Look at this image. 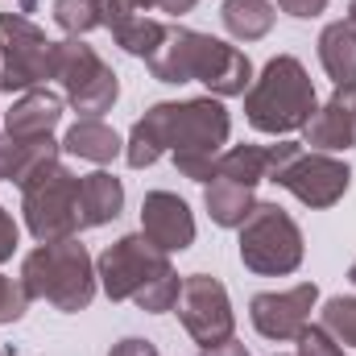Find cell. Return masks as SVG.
<instances>
[{
	"label": "cell",
	"instance_id": "32",
	"mask_svg": "<svg viewBox=\"0 0 356 356\" xmlns=\"http://www.w3.org/2000/svg\"><path fill=\"white\" fill-rule=\"evenodd\" d=\"M108 356H162V353H158V344H154V340L124 336V340H116V344H112V353H108Z\"/></svg>",
	"mask_w": 356,
	"mask_h": 356
},
{
	"label": "cell",
	"instance_id": "12",
	"mask_svg": "<svg viewBox=\"0 0 356 356\" xmlns=\"http://www.w3.org/2000/svg\"><path fill=\"white\" fill-rule=\"evenodd\" d=\"M315 302H319V286H315V282H298V286H290V290L253 294V298H249V319H253L257 336H266L273 344H286V340H294V336L311 323Z\"/></svg>",
	"mask_w": 356,
	"mask_h": 356
},
{
	"label": "cell",
	"instance_id": "15",
	"mask_svg": "<svg viewBox=\"0 0 356 356\" xmlns=\"http://www.w3.org/2000/svg\"><path fill=\"white\" fill-rule=\"evenodd\" d=\"M63 108H67V99L58 91L33 88L17 95L0 120H4V133H13V137H54V129L63 124Z\"/></svg>",
	"mask_w": 356,
	"mask_h": 356
},
{
	"label": "cell",
	"instance_id": "10",
	"mask_svg": "<svg viewBox=\"0 0 356 356\" xmlns=\"http://www.w3.org/2000/svg\"><path fill=\"white\" fill-rule=\"evenodd\" d=\"M170 266H175L170 253H162L145 232H129V236L112 241V245L95 257V277H99V290H104L112 302H133V294H137L149 277L166 273Z\"/></svg>",
	"mask_w": 356,
	"mask_h": 356
},
{
	"label": "cell",
	"instance_id": "11",
	"mask_svg": "<svg viewBox=\"0 0 356 356\" xmlns=\"http://www.w3.org/2000/svg\"><path fill=\"white\" fill-rule=\"evenodd\" d=\"M175 307H178V323H182L186 336L199 344V353L211 348V344H224V340L236 332L232 298H228L224 282L211 277V273H186Z\"/></svg>",
	"mask_w": 356,
	"mask_h": 356
},
{
	"label": "cell",
	"instance_id": "13",
	"mask_svg": "<svg viewBox=\"0 0 356 356\" xmlns=\"http://www.w3.org/2000/svg\"><path fill=\"white\" fill-rule=\"evenodd\" d=\"M302 145L319 154L356 149V88H336L302 124Z\"/></svg>",
	"mask_w": 356,
	"mask_h": 356
},
{
	"label": "cell",
	"instance_id": "1",
	"mask_svg": "<svg viewBox=\"0 0 356 356\" xmlns=\"http://www.w3.org/2000/svg\"><path fill=\"white\" fill-rule=\"evenodd\" d=\"M228 133H232V116H228L224 99H216V95L162 99V104L145 108V116L129 129L124 162L133 170H145L170 154L182 178L207 182L216 170V158L228 145Z\"/></svg>",
	"mask_w": 356,
	"mask_h": 356
},
{
	"label": "cell",
	"instance_id": "19",
	"mask_svg": "<svg viewBox=\"0 0 356 356\" xmlns=\"http://www.w3.org/2000/svg\"><path fill=\"white\" fill-rule=\"evenodd\" d=\"M319 67L336 88H356V25L348 17L323 25V33H319Z\"/></svg>",
	"mask_w": 356,
	"mask_h": 356
},
{
	"label": "cell",
	"instance_id": "22",
	"mask_svg": "<svg viewBox=\"0 0 356 356\" xmlns=\"http://www.w3.org/2000/svg\"><path fill=\"white\" fill-rule=\"evenodd\" d=\"M211 175H224V178H232V182H245V186L257 191L269 178V145H228L216 158Z\"/></svg>",
	"mask_w": 356,
	"mask_h": 356
},
{
	"label": "cell",
	"instance_id": "21",
	"mask_svg": "<svg viewBox=\"0 0 356 356\" xmlns=\"http://www.w3.org/2000/svg\"><path fill=\"white\" fill-rule=\"evenodd\" d=\"M220 21L228 29V38L236 42H261L273 21H277V8L269 0H224L220 4Z\"/></svg>",
	"mask_w": 356,
	"mask_h": 356
},
{
	"label": "cell",
	"instance_id": "28",
	"mask_svg": "<svg viewBox=\"0 0 356 356\" xmlns=\"http://www.w3.org/2000/svg\"><path fill=\"white\" fill-rule=\"evenodd\" d=\"M294 344H298L294 356H344V348L323 332V323H307V327L294 336Z\"/></svg>",
	"mask_w": 356,
	"mask_h": 356
},
{
	"label": "cell",
	"instance_id": "24",
	"mask_svg": "<svg viewBox=\"0 0 356 356\" xmlns=\"http://www.w3.org/2000/svg\"><path fill=\"white\" fill-rule=\"evenodd\" d=\"M323 332L340 344V348H356V294H336L323 302L319 311Z\"/></svg>",
	"mask_w": 356,
	"mask_h": 356
},
{
	"label": "cell",
	"instance_id": "14",
	"mask_svg": "<svg viewBox=\"0 0 356 356\" xmlns=\"http://www.w3.org/2000/svg\"><path fill=\"white\" fill-rule=\"evenodd\" d=\"M141 232L170 257L186 253L195 245V216L186 199H178L175 191H149L141 199Z\"/></svg>",
	"mask_w": 356,
	"mask_h": 356
},
{
	"label": "cell",
	"instance_id": "38",
	"mask_svg": "<svg viewBox=\"0 0 356 356\" xmlns=\"http://www.w3.org/2000/svg\"><path fill=\"white\" fill-rule=\"evenodd\" d=\"M277 356H282V353H277Z\"/></svg>",
	"mask_w": 356,
	"mask_h": 356
},
{
	"label": "cell",
	"instance_id": "4",
	"mask_svg": "<svg viewBox=\"0 0 356 356\" xmlns=\"http://www.w3.org/2000/svg\"><path fill=\"white\" fill-rule=\"evenodd\" d=\"M21 286L29 298L50 302L63 315H79L88 311L99 277H95V257L88 253V245L79 236L67 241H46L33 253H25L21 261Z\"/></svg>",
	"mask_w": 356,
	"mask_h": 356
},
{
	"label": "cell",
	"instance_id": "2",
	"mask_svg": "<svg viewBox=\"0 0 356 356\" xmlns=\"http://www.w3.org/2000/svg\"><path fill=\"white\" fill-rule=\"evenodd\" d=\"M145 67L158 83H203L216 99L245 95L253 83V63L245 50L186 25H166V38Z\"/></svg>",
	"mask_w": 356,
	"mask_h": 356
},
{
	"label": "cell",
	"instance_id": "18",
	"mask_svg": "<svg viewBox=\"0 0 356 356\" xmlns=\"http://www.w3.org/2000/svg\"><path fill=\"white\" fill-rule=\"evenodd\" d=\"M203 207L211 216V224L220 228H241L249 220V211L257 207V191L245 182H232L224 175H211L203 182Z\"/></svg>",
	"mask_w": 356,
	"mask_h": 356
},
{
	"label": "cell",
	"instance_id": "23",
	"mask_svg": "<svg viewBox=\"0 0 356 356\" xmlns=\"http://www.w3.org/2000/svg\"><path fill=\"white\" fill-rule=\"evenodd\" d=\"M162 38H166V25L154 21V17H133V21L112 25V42H116L124 54H133V58H149V54L162 46Z\"/></svg>",
	"mask_w": 356,
	"mask_h": 356
},
{
	"label": "cell",
	"instance_id": "30",
	"mask_svg": "<svg viewBox=\"0 0 356 356\" xmlns=\"http://www.w3.org/2000/svg\"><path fill=\"white\" fill-rule=\"evenodd\" d=\"M17 245H21V228H17L13 211H8V207H0V266L17 253Z\"/></svg>",
	"mask_w": 356,
	"mask_h": 356
},
{
	"label": "cell",
	"instance_id": "37",
	"mask_svg": "<svg viewBox=\"0 0 356 356\" xmlns=\"http://www.w3.org/2000/svg\"><path fill=\"white\" fill-rule=\"evenodd\" d=\"M0 116H4V112H0Z\"/></svg>",
	"mask_w": 356,
	"mask_h": 356
},
{
	"label": "cell",
	"instance_id": "31",
	"mask_svg": "<svg viewBox=\"0 0 356 356\" xmlns=\"http://www.w3.org/2000/svg\"><path fill=\"white\" fill-rule=\"evenodd\" d=\"M277 8L294 21H315L319 13H327V0H277Z\"/></svg>",
	"mask_w": 356,
	"mask_h": 356
},
{
	"label": "cell",
	"instance_id": "39",
	"mask_svg": "<svg viewBox=\"0 0 356 356\" xmlns=\"http://www.w3.org/2000/svg\"><path fill=\"white\" fill-rule=\"evenodd\" d=\"M199 356H203V353H199Z\"/></svg>",
	"mask_w": 356,
	"mask_h": 356
},
{
	"label": "cell",
	"instance_id": "34",
	"mask_svg": "<svg viewBox=\"0 0 356 356\" xmlns=\"http://www.w3.org/2000/svg\"><path fill=\"white\" fill-rule=\"evenodd\" d=\"M195 4H199V0H158V8H162V13H170V17H186Z\"/></svg>",
	"mask_w": 356,
	"mask_h": 356
},
{
	"label": "cell",
	"instance_id": "20",
	"mask_svg": "<svg viewBox=\"0 0 356 356\" xmlns=\"http://www.w3.org/2000/svg\"><path fill=\"white\" fill-rule=\"evenodd\" d=\"M63 154H71L79 162H91V166H108V162H116L124 154V141L104 120H75L63 133Z\"/></svg>",
	"mask_w": 356,
	"mask_h": 356
},
{
	"label": "cell",
	"instance_id": "16",
	"mask_svg": "<svg viewBox=\"0 0 356 356\" xmlns=\"http://www.w3.org/2000/svg\"><path fill=\"white\" fill-rule=\"evenodd\" d=\"M58 154H63V141H54V137H13V133H0V182H17L21 186L33 170H42Z\"/></svg>",
	"mask_w": 356,
	"mask_h": 356
},
{
	"label": "cell",
	"instance_id": "29",
	"mask_svg": "<svg viewBox=\"0 0 356 356\" xmlns=\"http://www.w3.org/2000/svg\"><path fill=\"white\" fill-rule=\"evenodd\" d=\"M104 4V25H120V21H133V17H149L158 8V0H99Z\"/></svg>",
	"mask_w": 356,
	"mask_h": 356
},
{
	"label": "cell",
	"instance_id": "36",
	"mask_svg": "<svg viewBox=\"0 0 356 356\" xmlns=\"http://www.w3.org/2000/svg\"><path fill=\"white\" fill-rule=\"evenodd\" d=\"M348 282H353V286H356V261H353V266H348Z\"/></svg>",
	"mask_w": 356,
	"mask_h": 356
},
{
	"label": "cell",
	"instance_id": "5",
	"mask_svg": "<svg viewBox=\"0 0 356 356\" xmlns=\"http://www.w3.org/2000/svg\"><path fill=\"white\" fill-rule=\"evenodd\" d=\"M277 182L282 191H290L302 207H336L348 186H353V166L336 154H319V149H307L302 141H277L269 145V178Z\"/></svg>",
	"mask_w": 356,
	"mask_h": 356
},
{
	"label": "cell",
	"instance_id": "3",
	"mask_svg": "<svg viewBox=\"0 0 356 356\" xmlns=\"http://www.w3.org/2000/svg\"><path fill=\"white\" fill-rule=\"evenodd\" d=\"M315 108H319L315 83L294 54H273L245 91V120L266 137L302 133Z\"/></svg>",
	"mask_w": 356,
	"mask_h": 356
},
{
	"label": "cell",
	"instance_id": "25",
	"mask_svg": "<svg viewBox=\"0 0 356 356\" xmlns=\"http://www.w3.org/2000/svg\"><path fill=\"white\" fill-rule=\"evenodd\" d=\"M54 25L67 38H83L104 25V4L99 0H54Z\"/></svg>",
	"mask_w": 356,
	"mask_h": 356
},
{
	"label": "cell",
	"instance_id": "27",
	"mask_svg": "<svg viewBox=\"0 0 356 356\" xmlns=\"http://www.w3.org/2000/svg\"><path fill=\"white\" fill-rule=\"evenodd\" d=\"M29 302H33V298L25 294L21 277H8V273H0V323H17V319H25Z\"/></svg>",
	"mask_w": 356,
	"mask_h": 356
},
{
	"label": "cell",
	"instance_id": "8",
	"mask_svg": "<svg viewBox=\"0 0 356 356\" xmlns=\"http://www.w3.org/2000/svg\"><path fill=\"white\" fill-rule=\"evenodd\" d=\"M54 83L63 88V99L79 112V120H104V112H112V104L120 99V75L83 38L54 42Z\"/></svg>",
	"mask_w": 356,
	"mask_h": 356
},
{
	"label": "cell",
	"instance_id": "7",
	"mask_svg": "<svg viewBox=\"0 0 356 356\" xmlns=\"http://www.w3.org/2000/svg\"><path fill=\"white\" fill-rule=\"evenodd\" d=\"M241 232V261L257 277H290L302 266V228L282 203H261L249 211V220L236 228Z\"/></svg>",
	"mask_w": 356,
	"mask_h": 356
},
{
	"label": "cell",
	"instance_id": "33",
	"mask_svg": "<svg viewBox=\"0 0 356 356\" xmlns=\"http://www.w3.org/2000/svg\"><path fill=\"white\" fill-rule=\"evenodd\" d=\"M203 356H253V353H249V348H245L236 336H228L224 344H211V348H203Z\"/></svg>",
	"mask_w": 356,
	"mask_h": 356
},
{
	"label": "cell",
	"instance_id": "17",
	"mask_svg": "<svg viewBox=\"0 0 356 356\" xmlns=\"http://www.w3.org/2000/svg\"><path fill=\"white\" fill-rule=\"evenodd\" d=\"M124 211V182L108 170H91L79 178V220L83 228H104Z\"/></svg>",
	"mask_w": 356,
	"mask_h": 356
},
{
	"label": "cell",
	"instance_id": "35",
	"mask_svg": "<svg viewBox=\"0 0 356 356\" xmlns=\"http://www.w3.org/2000/svg\"><path fill=\"white\" fill-rule=\"evenodd\" d=\"M348 21L356 25V0H348Z\"/></svg>",
	"mask_w": 356,
	"mask_h": 356
},
{
	"label": "cell",
	"instance_id": "9",
	"mask_svg": "<svg viewBox=\"0 0 356 356\" xmlns=\"http://www.w3.org/2000/svg\"><path fill=\"white\" fill-rule=\"evenodd\" d=\"M54 79V42L25 13H0V91L25 95Z\"/></svg>",
	"mask_w": 356,
	"mask_h": 356
},
{
	"label": "cell",
	"instance_id": "26",
	"mask_svg": "<svg viewBox=\"0 0 356 356\" xmlns=\"http://www.w3.org/2000/svg\"><path fill=\"white\" fill-rule=\"evenodd\" d=\"M178 290H182V277H178V269L170 266L166 273H158V277H149L137 294H133V302L145 311V315H166V311H175L178 302Z\"/></svg>",
	"mask_w": 356,
	"mask_h": 356
},
{
	"label": "cell",
	"instance_id": "6",
	"mask_svg": "<svg viewBox=\"0 0 356 356\" xmlns=\"http://www.w3.org/2000/svg\"><path fill=\"white\" fill-rule=\"evenodd\" d=\"M79 178L63 166V158L46 162L42 170L21 182V220L38 245L46 241H67L83 232L79 220Z\"/></svg>",
	"mask_w": 356,
	"mask_h": 356
}]
</instances>
